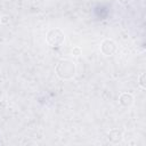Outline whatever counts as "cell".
Wrapping results in <instances>:
<instances>
[{"label": "cell", "instance_id": "8", "mask_svg": "<svg viewBox=\"0 0 146 146\" xmlns=\"http://www.w3.org/2000/svg\"><path fill=\"white\" fill-rule=\"evenodd\" d=\"M72 55L75 56V57L80 56V55H81V48H79V47H74V48L72 49Z\"/></svg>", "mask_w": 146, "mask_h": 146}, {"label": "cell", "instance_id": "5", "mask_svg": "<svg viewBox=\"0 0 146 146\" xmlns=\"http://www.w3.org/2000/svg\"><path fill=\"white\" fill-rule=\"evenodd\" d=\"M107 139L112 144H119L123 139V133L119 129H112V130H110V132L107 135Z\"/></svg>", "mask_w": 146, "mask_h": 146}, {"label": "cell", "instance_id": "1", "mask_svg": "<svg viewBox=\"0 0 146 146\" xmlns=\"http://www.w3.org/2000/svg\"><path fill=\"white\" fill-rule=\"evenodd\" d=\"M55 72L60 80H71L74 78L76 72L75 63L71 59H60L56 64Z\"/></svg>", "mask_w": 146, "mask_h": 146}, {"label": "cell", "instance_id": "6", "mask_svg": "<svg viewBox=\"0 0 146 146\" xmlns=\"http://www.w3.org/2000/svg\"><path fill=\"white\" fill-rule=\"evenodd\" d=\"M145 79H146L145 73H141L139 75V78H138V83H139V86H140L141 89H145L146 88V81H145Z\"/></svg>", "mask_w": 146, "mask_h": 146}, {"label": "cell", "instance_id": "10", "mask_svg": "<svg viewBox=\"0 0 146 146\" xmlns=\"http://www.w3.org/2000/svg\"><path fill=\"white\" fill-rule=\"evenodd\" d=\"M0 74H1V71H0Z\"/></svg>", "mask_w": 146, "mask_h": 146}, {"label": "cell", "instance_id": "4", "mask_svg": "<svg viewBox=\"0 0 146 146\" xmlns=\"http://www.w3.org/2000/svg\"><path fill=\"white\" fill-rule=\"evenodd\" d=\"M119 104L122 107H131L133 105V96L129 92H122L119 96Z\"/></svg>", "mask_w": 146, "mask_h": 146}, {"label": "cell", "instance_id": "7", "mask_svg": "<svg viewBox=\"0 0 146 146\" xmlns=\"http://www.w3.org/2000/svg\"><path fill=\"white\" fill-rule=\"evenodd\" d=\"M9 22H10V17H9L8 15H2V16L0 17V23H1V24L6 25V24H9Z\"/></svg>", "mask_w": 146, "mask_h": 146}, {"label": "cell", "instance_id": "9", "mask_svg": "<svg viewBox=\"0 0 146 146\" xmlns=\"http://www.w3.org/2000/svg\"><path fill=\"white\" fill-rule=\"evenodd\" d=\"M119 1V3H121V5H123V6H127L131 0H117Z\"/></svg>", "mask_w": 146, "mask_h": 146}, {"label": "cell", "instance_id": "2", "mask_svg": "<svg viewBox=\"0 0 146 146\" xmlns=\"http://www.w3.org/2000/svg\"><path fill=\"white\" fill-rule=\"evenodd\" d=\"M46 41L47 43L52 47V48H56V47H59L64 43L65 41V33L60 30V29H51L47 32L46 34Z\"/></svg>", "mask_w": 146, "mask_h": 146}, {"label": "cell", "instance_id": "3", "mask_svg": "<svg viewBox=\"0 0 146 146\" xmlns=\"http://www.w3.org/2000/svg\"><path fill=\"white\" fill-rule=\"evenodd\" d=\"M116 49H117V46H116V43L112 39H105L100 43V51L105 56H112V55H114L115 51H116Z\"/></svg>", "mask_w": 146, "mask_h": 146}]
</instances>
